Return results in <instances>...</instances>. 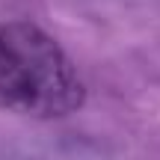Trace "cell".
Instances as JSON below:
<instances>
[{
	"mask_svg": "<svg viewBox=\"0 0 160 160\" xmlns=\"http://www.w3.org/2000/svg\"><path fill=\"white\" fill-rule=\"evenodd\" d=\"M80 80L68 53L24 21L0 24V110L33 119H62L83 104Z\"/></svg>",
	"mask_w": 160,
	"mask_h": 160,
	"instance_id": "cell-1",
	"label": "cell"
}]
</instances>
